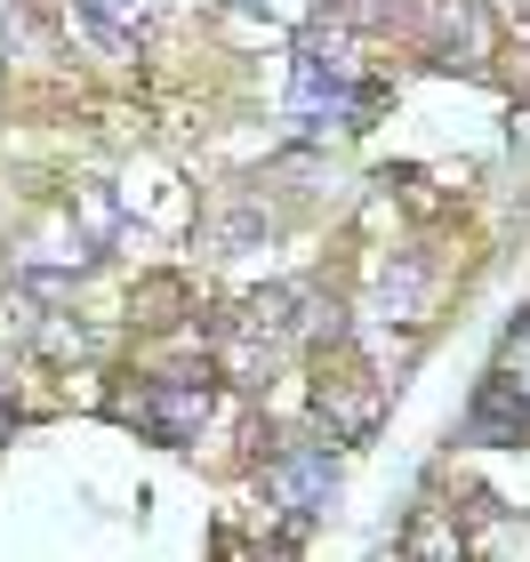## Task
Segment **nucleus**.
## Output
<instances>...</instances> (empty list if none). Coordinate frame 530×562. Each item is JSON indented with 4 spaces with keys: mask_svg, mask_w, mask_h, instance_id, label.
Segmentation results:
<instances>
[{
    "mask_svg": "<svg viewBox=\"0 0 530 562\" xmlns=\"http://www.w3.org/2000/svg\"><path fill=\"white\" fill-rule=\"evenodd\" d=\"M154 16V0H81V24L105 48H137V24Z\"/></svg>",
    "mask_w": 530,
    "mask_h": 562,
    "instance_id": "obj_3",
    "label": "nucleus"
},
{
    "mask_svg": "<svg viewBox=\"0 0 530 562\" xmlns=\"http://www.w3.org/2000/svg\"><path fill=\"white\" fill-rule=\"evenodd\" d=\"M266 482H273V498H282L290 515H322V506L338 498V458L330 450H282Z\"/></svg>",
    "mask_w": 530,
    "mask_h": 562,
    "instance_id": "obj_1",
    "label": "nucleus"
},
{
    "mask_svg": "<svg viewBox=\"0 0 530 562\" xmlns=\"http://www.w3.org/2000/svg\"><path fill=\"white\" fill-rule=\"evenodd\" d=\"M137 418L177 442V434H193L201 418H210V386H201V378H161V386L137 394Z\"/></svg>",
    "mask_w": 530,
    "mask_h": 562,
    "instance_id": "obj_2",
    "label": "nucleus"
}]
</instances>
